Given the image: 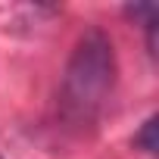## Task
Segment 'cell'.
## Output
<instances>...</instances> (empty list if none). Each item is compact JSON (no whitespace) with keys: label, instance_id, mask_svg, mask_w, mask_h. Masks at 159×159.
<instances>
[{"label":"cell","instance_id":"obj_1","mask_svg":"<svg viewBox=\"0 0 159 159\" xmlns=\"http://www.w3.org/2000/svg\"><path fill=\"white\" fill-rule=\"evenodd\" d=\"M116 88V53L100 28L78 38L59 88V112L69 125H94Z\"/></svg>","mask_w":159,"mask_h":159},{"label":"cell","instance_id":"obj_2","mask_svg":"<svg viewBox=\"0 0 159 159\" xmlns=\"http://www.w3.org/2000/svg\"><path fill=\"white\" fill-rule=\"evenodd\" d=\"M153 134H156V119H147V122H143V131L134 137V143L143 147L147 153H156V137H153Z\"/></svg>","mask_w":159,"mask_h":159}]
</instances>
